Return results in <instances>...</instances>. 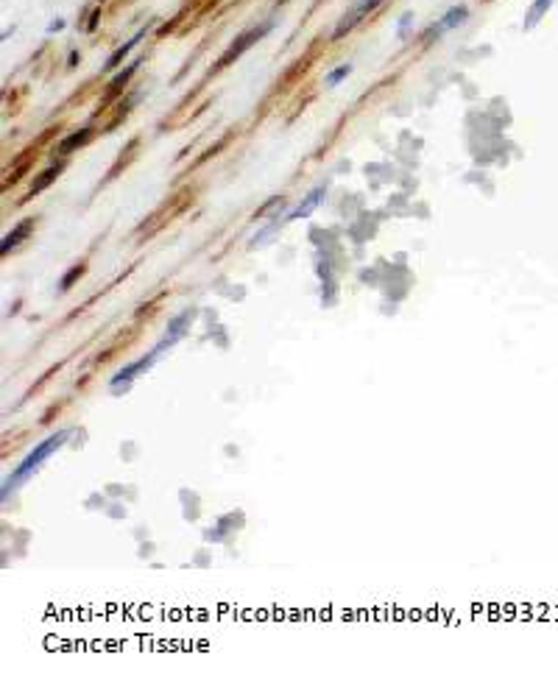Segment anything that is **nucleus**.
Segmentation results:
<instances>
[{"label": "nucleus", "mask_w": 558, "mask_h": 686, "mask_svg": "<svg viewBox=\"0 0 558 686\" xmlns=\"http://www.w3.org/2000/svg\"><path fill=\"white\" fill-rule=\"evenodd\" d=\"M140 64H143V59H135V62H132V64H128V67H126L123 73H117V75H115V78L109 81V87H106V95H109V98L120 95V93H123V87H126V84H128V78H132V75L137 73V67H140Z\"/></svg>", "instance_id": "0eeeda50"}, {"label": "nucleus", "mask_w": 558, "mask_h": 686, "mask_svg": "<svg viewBox=\"0 0 558 686\" xmlns=\"http://www.w3.org/2000/svg\"><path fill=\"white\" fill-rule=\"evenodd\" d=\"M190 321H193V310H185L182 316H176L174 321H170L167 329H165V338L159 340L156 352H162V349H167V346H174L176 340H182V335H185V329L190 327Z\"/></svg>", "instance_id": "39448f33"}, {"label": "nucleus", "mask_w": 558, "mask_h": 686, "mask_svg": "<svg viewBox=\"0 0 558 686\" xmlns=\"http://www.w3.org/2000/svg\"><path fill=\"white\" fill-rule=\"evenodd\" d=\"M81 274H84V265H73V271H70V274H67V276L62 279V290H70V285H73V282H75V279H78Z\"/></svg>", "instance_id": "2eb2a0df"}, {"label": "nucleus", "mask_w": 558, "mask_h": 686, "mask_svg": "<svg viewBox=\"0 0 558 686\" xmlns=\"http://www.w3.org/2000/svg\"><path fill=\"white\" fill-rule=\"evenodd\" d=\"M271 28H274V23H263V25H254V28L243 31V34H240V36H237V39L232 42V45L226 48V54H224V56L218 59L216 70H224L226 64H232L235 59H240V56H243V54H246V51H248V48L254 45V42H257V39H263V36H266V34H268Z\"/></svg>", "instance_id": "f03ea898"}, {"label": "nucleus", "mask_w": 558, "mask_h": 686, "mask_svg": "<svg viewBox=\"0 0 558 686\" xmlns=\"http://www.w3.org/2000/svg\"><path fill=\"white\" fill-rule=\"evenodd\" d=\"M67 438H70V430H59L56 436H51V438L42 441L39 447H34V452H31V455H28V458H25V460L14 469V475L6 480V486H3V497H9V491H12V488H17L20 483H25V480L34 475V471H36V466H39L42 460H48V458H51V455H54V452H56V449H59Z\"/></svg>", "instance_id": "f257e3e1"}, {"label": "nucleus", "mask_w": 558, "mask_h": 686, "mask_svg": "<svg viewBox=\"0 0 558 686\" xmlns=\"http://www.w3.org/2000/svg\"><path fill=\"white\" fill-rule=\"evenodd\" d=\"M318 198H324V187H316L307 198H305V204H299L293 212H290V215H288V221H296V218H307L310 215V212L318 206Z\"/></svg>", "instance_id": "1a4fd4ad"}, {"label": "nucleus", "mask_w": 558, "mask_h": 686, "mask_svg": "<svg viewBox=\"0 0 558 686\" xmlns=\"http://www.w3.org/2000/svg\"><path fill=\"white\" fill-rule=\"evenodd\" d=\"M143 36H146V28H140V31H137V34H135L132 39L126 42V45H120V48H117V51H115V54H112V56L106 59V67H104V70H109V73H112V70H115V67H117V64L123 62V56H128V54H132V48L137 45V42H140Z\"/></svg>", "instance_id": "6e6552de"}, {"label": "nucleus", "mask_w": 558, "mask_h": 686, "mask_svg": "<svg viewBox=\"0 0 558 686\" xmlns=\"http://www.w3.org/2000/svg\"><path fill=\"white\" fill-rule=\"evenodd\" d=\"M31 229H34V221H20V224H17V229H14L12 235H6V237H3V248H0V251L9 254L12 248H17V243H20V240H25V237L31 235Z\"/></svg>", "instance_id": "9d476101"}, {"label": "nucleus", "mask_w": 558, "mask_h": 686, "mask_svg": "<svg viewBox=\"0 0 558 686\" xmlns=\"http://www.w3.org/2000/svg\"><path fill=\"white\" fill-rule=\"evenodd\" d=\"M352 73V64H340L338 70H332L329 75H327V87H338V84L343 81V78H347Z\"/></svg>", "instance_id": "4468645a"}, {"label": "nucleus", "mask_w": 558, "mask_h": 686, "mask_svg": "<svg viewBox=\"0 0 558 686\" xmlns=\"http://www.w3.org/2000/svg\"><path fill=\"white\" fill-rule=\"evenodd\" d=\"M410 20H413V14H410V12H405V14H402V20H399V34H405V28L410 25Z\"/></svg>", "instance_id": "dca6fc26"}, {"label": "nucleus", "mask_w": 558, "mask_h": 686, "mask_svg": "<svg viewBox=\"0 0 558 686\" xmlns=\"http://www.w3.org/2000/svg\"><path fill=\"white\" fill-rule=\"evenodd\" d=\"M56 176H59V165H56V167H48L45 174H42V176H39V179H36V182L31 185V193H39V190H45V187H48V185H51V182H54Z\"/></svg>", "instance_id": "ddd939ff"}, {"label": "nucleus", "mask_w": 558, "mask_h": 686, "mask_svg": "<svg viewBox=\"0 0 558 686\" xmlns=\"http://www.w3.org/2000/svg\"><path fill=\"white\" fill-rule=\"evenodd\" d=\"M550 6H553V0H536V3L531 6V12H528V17H525V28H533V25L547 14Z\"/></svg>", "instance_id": "9b49d317"}, {"label": "nucleus", "mask_w": 558, "mask_h": 686, "mask_svg": "<svg viewBox=\"0 0 558 686\" xmlns=\"http://www.w3.org/2000/svg\"><path fill=\"white\" fill-rule=\"evenodd\" d=\"M282 3H288V0H279V6H282Z\"/></svg>", "instance_id": "a211bd4d"}, {"label": "nucleus", "mask_w": 558, "mask_h": 686, "mask_svg": "<svg viewBox=\"0 0 558 686\" xmlns=\"http://www.w3.org/2000/svg\"><path fill=\"white\" fill-rule=\"evenodd\" d=\"M90 134H93V132H90V128H81V132H75L73 137H67V140H65V143L59 145V154H70L73 148L84 145V143H87V140H90Z\"/></svg>", "instance_id": "f8f14e48"}, {"label": "nucleus", "mask_w": 558, "mask_h": 686, "mask_svg": "<svg viewBox=\"0 0 558 686\" xmlns=\"http://www.w3.org/2000/svg\"><path fill=\"white\" fill-rule=\"evenodd\" d=\"M469 17V9L466 6H452L430 31H427V36H424V42H433V39H439V36H444L450 28H455V25H461L463 20Z\"/></svg>", "instance_id": "20e7f679"}, {"label": "nucleus", "mask_w": 558, "mask_h": 686, "mask_svg": "<svg viewBox=\"0 0 558 686\" xmlns=\"http://www.w3.org/2000/svg\"><path fill=\"white\" fill-rule=\"evenodd\" d=\"M65 25V20H54V25H51V31H59Z\"/></svg>", "instance_id": "f3484780"}, {"label": "nucleus", "mask_w": 558, "mask_h": 686, "mask_svg": "<svg viewBox=\"0 0 558 686\" xmlns=\"http://www.w3.org/2000/svg\"><path fill=\"white\" fill-rule=\"evenodd\" d=\"M156 355H159V352L154 349V352L148 355V357H143V360H137V363H132V366H126V368H120V371H117V374L112 377V388L117 391V388H120V385H128V382H132V379H135V377H137L140 371H146V368H148V366H151V363L156 360Z\"/></svg>", "instance_id": "423d86ee"}, {"label": "nucleus", "mask_w": 558, "mask_h": 686, "mask_svg": "<svg viewBox=\"0 0 558 686\" xmlns=\"http://www.w3.org/2000/svg\"><path fill=\"white\" fill-rule=\"evenodd\" d=\"M382 3V0H358V3L347 12V14H343L340 20H338V25H335V31H332V39H340V36H347L360 20H366L377 6Z\"/></svg>", "instance_id": "7ed1b4c3"}]
</instances>
